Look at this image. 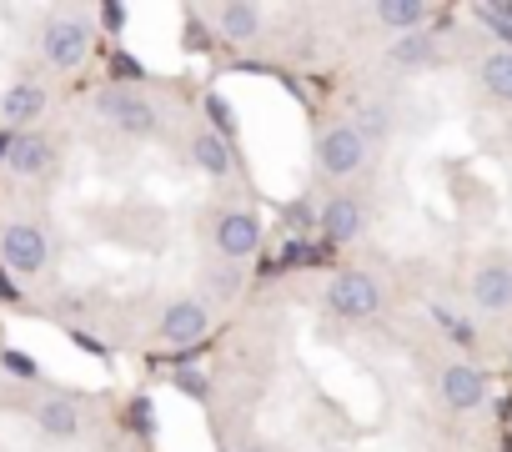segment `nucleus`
Returning a JSON list of instances; mask_svg holds the SVG:
<instances>
[{
    "label": "nucleus",
    "mask_w": 512,
    "mask_h": 452,
    "mask_svg": "<svg viewBox=\"0 0 512 452\" xmlns=\"http://www.w3.org/2000/svg\"><path fill=\"white\" fill-rule=\"evenodd\" d=\"M96 116H101L111 131L136 136V141H146V136L161 131V106H156L141 86H131V81L101 86V91H96Z\"/></svg>",
    "instance_id": "f257e3e1"
},
{
    "label": "nucleus",
    "mask_w": 512,
    "mask_h": 452,
    "mask_svg": "<svg viewBox=\"0 0 512 452\" xmlns=\"http://www.w3.org/2000/svg\"><path fill=\"white\" fill-rule=\"evenodd\" d=\"M91 41H96V26L81 11H56L41 26V61L51 71H81L91 56Z\"/></svg>",
    "instance_id": "f03ea898"
},
{
    "label": "nucleus",
    "mask_w": 512,
    "mask_h": 452,
    "mask_svg": "<svg viewBox=\"0 0 512 452\" xmlns=\"http://www.w3.org/2000/svg\"><path fill=\"white\" fill-rule=\"evenodd\" d=\"M0 262H6L16 277H41L46 267H51V237H46V226L41 221H26V216H16V221H6L0 226Z\"/></svg>",
    "instance_id": "7ed1b4c3"
},
{
    "label": "nucleus",
    "mask_w": 512,
    "mask_h": 452,
    "mask_svg": "<svg viewBox=\"0 0 512 452\" xmlns=\"http://www.w3.org/2000/svg\"><path fill=\"white\" fill-rule=\"evenodd\" d=\"M317 171L322 176H332V181H347V176H357L362 166H367V156H372V141L357 131V121H337V126H327L322 136H317Z\"/></svg>",
    "instance_id": "20e7f679"
},
{
    "label": "nucleus",
    "mask_w": 512,
    "mask_h": 452,
    "mask_svg": "<svg viewBox=\"0 0 512 452\" xmlns=\"http://www.w3.org/2000/svg\"><path fill=\"white\" fill-rule=\"evenodd\" d=\"M211 247H216L221 262H231V267L251 262L256 252H262V216L246 211V206L216 211V221H211Z\"/></svg>",
    "instance_id": "39448f33"
},
{
    "label": "nucleus",
    "mask_w": 512,
    "mask_h": 452,
    "mask_svg": "<svg viewBox=\"0 0 512 452\" xmlns=\"http://www.w3.org/2000/svg\"><path fill=\"white\" fill-rule=\"evenodd\" d=\"M327 307H332V317H342V322H372L377 312H382V287H377V277H367V272H332V282H327Z\"/></svg>",
    "instance_id": "423d86ee"
},
{
    "label": "nucleus",
    "mask_w": 512,
    "mask_h": 452,
    "mask_svg": "<svg viewBox=\"0 0 512 452\" xmlns=\"http://www.w3.org/2000/svg\"><path fill=\"white\" fill-rule=\"evenodd\" d=\"M0 166H6L11 176H21V181H36L56 166V141L46 131H11L6 141H0Z\"/></svg>",
    "instance_id": "0eeeda50"
},
{
    "label": "nucleus",
    "mask_w": 512,
    "mask_h": 452,
    "mask_svg": "<svg viewBox=\"0 0 512 452\" xmlns=\"http://www.w3.org/2000/svg\"><path fill=\"white\" fill-rule=\"evenodd\" d=\"M206 332H211V312H206L201 297H176V302H166L161 317H156V337H161L166 347H196Z\"/></svg>",
    "instance_id": "6e6552de"
},
{
    "label": "nucleus",
    "mask_w": 512,
    "mask_h": 452,
    "mask_svg": "<svg viewBox=\"0 0 512 452\" xmlns=\"http://www.w3.org/2000/svg\"><path fill=\"white\" fill-rule=\"evenodd\" d=\"M317 221H322V237H327L332 247H347V242H357V237L367 232L372 211H367V196H357V191H332Z\"/></svg>",
    "instance_id": "1a4fd4ad"
},
{
    "label": "nucleus",
    "mask_w": 512,
    "mask_h": 452,
    "mask_svg": "<svg viewBox=\"0 0 512 452\" xmlns=\"http://www.w3.org/2000/svg\"><path fill=\"white\" fill-rule=\"evenodd\" d=\"M437 392H442V402H447L452 412H477V407L487 402L492 382H487V372L472 367V362H447L442 377H437Z\"/></svg>",
    "instance_id": "9d476101"
},
{
    "label": "nucleus",
    "mask_w": 512,
    "mask_h": 452,
    "mask_svg": "<svg viewBox=\"0 0 512 452\" xmlns=\"http://www.w3.org/2000/svg\"><path fill=\"white\" fill-rule=\"evenodd\" d=\"M472 307L512 312V257H487L472 267Z\"/></svg>",
    "instance_id": "9b49d317"
},
{
    "label": "nucleus",
    "mask_w": 512,
    "mask_h": 452,
    "mask_svg": "<svg viewBox=\"0 0 512 452\" xmlns=\"http://www.w3.org/2000/svg\"><path fill=\"white\" fill-rule=\"evenodd\" d=\"M46 106H51V91L41 81H11L6 96H0V121H6L11 131H36Z\"/></svg>",
    "instance_id": "f8f14e48"
},
{
    "label": "nucleus",
    "mask_w": 512,
    "mask_h": 452,
    "mask_svg": "<svg viewBox=\"0 0 512 452\" xmlns=\"http://www.w3.org/2000/svg\"><path fill=\"white\" fill-rule=\"evenodd\" d=\"M216 36L231 46H256L267 36V11L251 0H226V6H216Z\"/></svg>",
    "instance_id": "ddd939ff"
},
{
    "label": "nucleus",
    "mask_w": 512,
    "mask_h": 452,
    "mask_svg": "<svg viewBox=\"0 0 512 452\" xmlns=\"http://www.w3.org/2000/svg\"><path fill=\"white\" fill-rule=\"evenodd\" d=\"M36 427H41V437H51V442H76L81 427H86L81 402H76V397H41V402H36Z\"/></svg>",
    "instance_id": "4468645a"
},
{
    "label": "nucleus",
    "mask_w": 512,
    "mask_h": 452,
    "mask_svg": "<svg viewBox=\"0 0 512 452\" xmlns=\"http://www.w3.org/2000/svg\"><path fill=\"white\" fill-rule=\"evenodd\" d=\"M377 26L392 31V36H412V31H427L437 21V11L427 6V0H377L372 6Z\"/></svg>",
    "instance_id": "2eb2a0df"
},
{
    "label": "nucleus",
    "mask_w": 512,
    "mask_h": 452,
    "mask_svg": "<svg viewBox=\"0 0 512 452\" xmlns=\"http://www.w3.org/2000/svg\"><path fill=\"white\" fill-rule=\"evenodd\" d=\"M437 61H442V36H432V31H412L387 46V66H397V71H427Z\"/></svg>",
    "instance_id": "dca6fc26"
},
{
    "label": "nucleus",
    "mask_w": 512,
    "mask_h": 452,
    "mask_svg": "<svg viewBox=\"0 0 512 452\" xmlns=\"http://www.w3.org/2000/svg\"><path fill=\"white\" fill-rule=\"evenodd\" d=\"M186 156H191V166L196 171H206V176H231V141H221L211 126H201V131H191V141H186Z\"/></svg>",
    "instance_id": "f3484780"
},
{
    "label": "nucleus",
    "mask_w": 512,
    "mask_h": 452,
    "mask_svg": "<svg viewBox=\"0 0 512 452\" xmlns=\"http://www.w3.org/2000/svg\"><path fill=\"white\" fill-rule=\"evenodd\" d=\"M477 81H482V91H487L492 101L512 106V46L487 51V56L477 61Z\"/></svg>",
    "instance_id": "a211bd4d"
},
{
    "label": "nucleus",
    "mask_w": 512,
    "mask_h": 452,
    "mask_svg": "<svg viewBox=\"0 0 512 452\" xmlns=\"http://www.w3.org/2000/svg\"><path fill=\"white\" fill-rule=\"evenodd\" d=\"M201 111H206V121H211V131H216L221 141H226V136H236V111H231V101H226L221 91H206Z\"/></svg>",
    "instance_id": "6ab92c4d"
},
{
    "label": "nucleus",
    "mask_w": 512,
    "mask_h": 452,
    "mask_svg": "<svg viewBox=\"0 0 512 452\" xmlns=\"http://www.w3.org/2000/svg\"><path fill=\"white\" fill-rule=\"evenodd\" d=\"M477 21H487L492 26V36H502L507 46H512V0H482V6L472 11Z\"/></svg>",
    "instance_id": "aec40b11"
},
{
    "label": "nucleus",
    "mask_w": 512,
    "mask_h": 452,
    "mask_svg": "<svg viewBox=\"0 0 512 452\" xmlns=\"http://www.w3.org/2000/svg\"><path fill=\"white\" fill-rule=\"evenodd\" d=\"M357 131H362L367 141H382V136L392 131V116H387L382 106H362V116H357Z\"/></svg>",
    "instance_id": "412c9836"
},
{
    "label": "nucleus",
    "mask_w": 512,
    "mask_h": 452,
    "mask_svg": "<svg viewBox=\"0 0 512 452\" xmlns=\"http://www.w3.org/2000/svg\"><path fill=\"white\" fill-rule=\"evenodd\" d=\"M211 282H216V292H226V297H231V292H241V267H231V262H226Z\"/></svg>",
    "instance_id": "4be33fe9"
},
{
    "label": "nucleus",
    "mask_w": 512,
    "mask_h": 452,
    "mask_svg": "<svg viewBox=\"0 0 512 452\" xmlns=\"http://www.w3.org/2000/svg\"><path fill=\"white\" fill-rule=\"evenodd\" d=\"M176 387L191 392V397H206V377H201V372H186V367H181V372H176Z\"/></svg>",
    "instance_id": "5701e85b"
},
{
    "label": "nucleus",
    "mask_w": 512,
    "mask_h": 452,
    "mask_svg": "<svg viewBox=\"0 0 512 452\" xmlns=\"http://www.w3.org/2000/svg\"><path fill=\"white\" fill-rule=\"evenodd\" d=\"M101 21H106L111 31H121V26H126V6H101Z\"/></svg>",
    "instance_id": "b1692460"
},
{
    "label": "nucleus",
    "mask_w": 512,
    "mask_h": 452,
    "mask_svg": "<svg viewBox=\"0 0 512 452\" xmlns=\"http://www.w3.org/2000/svg\"><path fill=\"white\" fill-rule=\"evenodd\" d=\"M241 452H272V447H267V442H246Z\"/></svg>",
    "instance_id": "393cba45"
},
{
    "label": "nucleus",
    "mask_w": 512,
    "mask_h": 452,
    "mask_svg": "<svg viewBox=\"0 0 512 452\" xmlns=\"http://www.w3.org/2000/svg\"><path fill=\"white\" fill-rule=\"evenodd\" d=\"M507 141H512V126H507Z\"/></svg>",
    "instance_id": "a878e982"
}]
</instances>
